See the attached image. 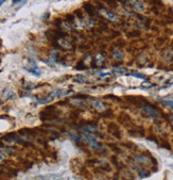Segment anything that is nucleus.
<instances>
[{
    "instance_id": "nucleus-28",
    "label": "nucleus",
    "mask_w": 173,
    "mask_h": 180,
    "mask_svg": "<svg viewBox=\"0 0 173 180\" xmlns=\"http://www.w3.org/2000/svg\"><path fill=\"white\" fill-rule=\"evenodd\" d=\"M4 160V155L2 153H0V161H3Z\"/></svg>"
},
{
    "instance_id": "nucleus-18",
    "label": "nucleus",
    "mask_w": 173,
    "mask_h": 180,
    "mask_svg": "<svg viewBox=\"0 0 173 180\" xmlns=\"http://www.w3.org/2000/svg\"><path fill=\"white\" fill-rule=\"evenodd\" d=\"M109 148L113 149V150L115 151V153H121L120 148H119L118 146H116L115 144H109Z\"/></svg>"
},
{
    "instance_id": "nucleus-1",
    "label": "nucleus",
    "mask_w": 173,
    "mask_h": 180,
    "mask_svg": "<svg viewBox=\"0 0 173 180\" xmlns=\"http://www.w3.org/2000/svg\"><path fill=\"white\" fill-rule=\"evenodd\" d=\"M83 135H84V138L86 139V141L88 142V145H89V146L92 147V149H95L96 151H103V150H104V147H103V145L101 144V143H99L95 136H92V134L87 133V132L83 133Z\"/></svg>"
},
{
    "instance_id": "nucleus-30",
    "label": "nucleus",
    "mask_w": 173,
    "mask_h": 180,
    "mask_svg": "<svg viewBox=\"0 0 173 180\" xmlns=\"http://www.w3.org/2000/svg\"><path fill=\"white\" fill-rule=\"evenodd\" d=\"M4 3V0H1V1H0V6H1V4H3Z\"/></svg>"
},
{
    "instance_id": "nucleus-13",
    "label": "nucleus",
    "mask_w": 173,
    "mask_h": 180,
    "mask_svg": "<svg viewBox=\"0 0 173 180\" xmlns=\"http://www.w3.org/2000/svg\"><path fill=\"white\" fill-rule=\"evenodd\" d=\"M84 9L86 10V12L90 15V16H94L95 15V10H94V6L89 3H85L84 4Z\"/></svg>"
},
{
    "instance_id": "nucleus-4",
    "label": "nucleus",
    "mask_w": 173,
    "mask_h": 180,
    "mask_svg": "<svg viewBox=\"0 0 173 180\" xmlns=\"http://www.w3.org/2000/svg\"><path fill=\"white\" fill-rule=\"evenodd\" d=\"M26 69H27L28 71H30V73H32L33 75L40 76V69L38 68L34 63H30V64L28 65V67H26Z\"/></svg>"
},
{
    "instance_id": "nucleus-22",
    "label": "nucleus",
    "mask_w": 173,
    "mask_h": 180,
    "mask_svg": "<svg viewBox=\"0 0 173 180\" xmlns=\"http://www.w3.org/2000/svg\"><path fill=\"white\" fill-rule=\"evenodd\" d=\"M148 140H150V141H153V142H154V143H158V141H157V139L155 138V136H153V135L149 136V138H148Z\"/></svg>"
},
{
    "instance_id": "nucleus-11",
    "label": "nucleus",
    "mask_w": 173,
    "mask_h": 180,
    "mask_svg": "<svg viewBox=\"0 0 173 180\" xmlns=\"http://www.w3.org/2000/svg\"><path fill=\"white\" fill-rule=\"evenodd\" d=\"M102 13L107 17V18L112 19V20H117V19H118V16H117L116 14H114L113 12H109V11H107V10H102Z\"/></svg>"
},
{
    "instance_id": "nucleus-14",
    "label": "nucleus",
    "mask_w": 173,
    "mask_h": 180,
    "mask_svg": "<svg viewBox=\"0 0 173 180\" xmlns=\"http://www.w3.org/2000/svg\"><path fill=\"white\" fill-rule=\"evenodd\" d=\"M73 81L78 82V83H85L86 78H85V76H83V75H77L73 78Z\"/></svg>"
},
{
    "instance_id": "nucleus-19",
    "label": "nucleus",
    "mask_w": 173,
    "mask_h": 180,
    "mask_svg": "<svg viewBox=\"0 0 173 180\" xmlns=\"http://www.w3.org/2000/svg\"><path fill=\"white\" fill-rule=\"evenodd\" d=\"M3 151L5 153H14L15 148H13V147H4V150Z\"/></svg>"
},
{
    "instance_id": "nucleus-2",
    "label": "nucleus",
    "mask_w": 173,
    "mask_h": 180,
    "mask_svg": "<svg viewBox=\"0 0 173 180\" xmlns=\"http://www.w3.org/2000/svg\"><path fill=\"white\" fill-rule=\"evenodd\" d=\"M141 108L142 110H144V112H146L148 115H150L151 117H153V118H156L157 116H158V113H157V111L155 110V108L154 107H152V106H150L149 103H144V105L141 106Z\"/></svg>"
},
{
    "instance_id": "nucleus-16",
    "label": "nucleus",
    "mask_w": 173,
    "mask_h": 180,
    "mask_svg": "<svg viewBox=\"0 0 173 180\" xmlns=\"http://www.w3.org/2000/svg\"><path fill=\"white\" fill-rule=\"evenodd\" d=\"M72 103H74L77 107L80 108H85L86 107V103L84 101H82V99H78V100H72Z\"/></svg>"
},
{
    "instance_id": "nucleus-27",
    "label": "nucleus",
    "mask_w": 173,
    "mask_h": 180,
    "mask_svg": "<svg viewBox=\"0 0 173 180\" xmlns=\"http://www.w3.org/2000/svg\"><path fill=\"white\" fill-rule=\"evenodd\" d=\"M66 18L68 19V20H70V21H73V16H72V15H67Z\"/></svg>"
},
{
    "instance_id": "nucleus-20",
    "label": "nucleus",
    "mask_w": 173,
    "mask_h": 180,
    "mask_svg": "<svg viewBox=\"0 0 173 180\" xmlns=\"http://www.w3.org/2000/svg\"><path fill=\"white\" fill-rule=\"evenodd\" d=\"M112 115H113V112H112L111 110H109V112H105V113L102 114L103 117H112Z\"/></svg>"
},
{
    "instance_id": "nucleus-24",
    "label": "nucleus",
    "mask_w": 173,
    "mask_h": 180,
    "mask_svg": "<svg viewBox=\"0 0 173 180\" xmlns=\"http://www.w3.org/2000/svg\"><path fill=\"white\" fill-rule=\"evenodd\" d=\"M132 75L135 76V77H137V78H141V79H144V75H139V74H132Z\"/></svg>"
},
{
    "instance_id": "nucleus-21",
    "label": "nucleus",
    "mask_w": 173,
    "mask_h": 180,
    "mask_svg": "<svg viewBox=\"0 0 173 180\" xmlns=\"http://www.w3.org/2000/svg\"><path fill=\"white\" fill-rule=\"evenodd\" d=\"M161 101H163L165 105L169 106V107H171L172 109H173V101H169V100H161Z\"/></svg>"
},
{
    "instance_id": "nucleus-26",
    "label": "nucleus",
    "mask_w": 173,
    "mask_h": 180,
    "mask_svg": "<svg viewBox=\"0 0 173 180\" xmlns=\"http://www.w3.org/2000/svg\"><path fill=\"white\" fill-rule=\"evenodd\" d=\"M98 75L100 76V77H102V78H103V77H106V76H109V74H105V73H99Z\"/></svg>"
},
{
    "instance_id": "nucleus-15",
    "label": "nucleus",
    "mask_w": 173,
    "mask_h": 180,
    "mask_svg": "<svg viewBox=\"0 0 173 180\" xmlns=\"http://www.w3.org/2000/svg\"><path fill=\"white\" fill-rule=\"evenodd\" d=\"M138 172V174H139L140 177H149L150 176V172H148V171H146L144 168H136Z\"/></svg>"
},
{
    "instance_id": "nucleus-10",
    "label": "nucleus",
    "mask_w": 173,
    "mask_h": 180,
    "mask_svg": "<svg viewBox=\"0 0 173 180\" xmlns=\"http://www.w3.org/2000/svg\"><path fill=\"white\" fill-rule=\"evenodd\" d=\"M2 97L5 99H12V98H15V94L11 90L6 88V90H4L3 93H2Z\"/></svg>"
},
{
    "instance_id": "nucleus-5",
    "label": "nucleus",
    "mask_w": 173,
    "mask_h": 180,
    "mask_svg": "<svg viewBox=\"0 0 173 180\" xmlns=\"http://www.w3.org/2000/svg\"><path fill=\"white\" fill-rule=\"evenodd\" d=\"M130 133L132 135H136V133H139L140 136H144V129L140 126H135L133 129H130Z\"/></svg>"
},
{
    "instance_id": "nucleus-3",
    "label": "nucleus",
    "mask_w": 173,
    "mask_h": 180,
    "mask_svg": "<svg viewBox=\"0 0 173 180\" xmlns=\"http://www.w3.org/2000/svg\"><path fill=\"white\" fill-rule=\"evenodd\" d=\"M107 130H109V133L113 134L115 138L117 139H120L121 138V133H120V130H119V127L114 123H111L109 126H107Z\"/></svg>"
},
{
    "instance_id": "nucleus-29",
    "label": "nucleus",
    "mask_w": 173,
    "mask_h": 180,
    "mask_svg": "<svg viewBox=\"0 0 173 180\" xmlns=\"http://www.w3.org/2000/svg\"><path fill=\"white\" fill-rule=\"evenodd\" d=\"M4 146V145H3V142H1V141H0V147H1V148H2V147H3Z\"/></svg>"
},
{
    "instance_id": "nucleus-7",
    "label": "nucleus",
    "mask_w": 173,
    "mask_h": 180,
    "mask_svg": "<svg viewBox=\"0 0 173 180\" xmlns=\"http://www.w3.org/2000/svg\"><path fill=\"white\" fill-rule=\"evenodd\" d=\"M69 135H70L71 140L74 143H77V144H81L82 143V136L79 133H77V132H70Z\"/></svg>"
},
{
    "instance_id": "nucleus-17",
    "label": "nucleus",
    "mask_w": 173,
    "mask_h": 180,
    "mask_svg": "<svg viewBox=\"0 0 173 180\" xmlns=\"http://www.w3.org/2000/svg\"><path fill=\"white\" fill-rule=\"evenodd\" d=\"M113 56H114V58H115L116 60H121V59H122V57H123L122 52H121L120 50H118V49L113 51Z\"/></svg>"
},
{
    "instance_id": "nucleus-25",
    "label": "nucleus",
    "mask_w": 173,
    "mask_h": 180,
    "mask_svg": "<svg viewBox=\"0 0 173 180\" xmlns=\"http://www.w3.org/2000/svg\"><path fill=\"white\" fill-rule=\"evenodd\" d=\"M127 35H129V36H137V35H139V32H134V33H129Z\"/></svg>"
},
{
    "instance_id": "nucleus-23",
    "label": "nucleus",
    "mask_w": 173,
    "mask_h": 180,
    "mask_svg": "<svg viewBox=\"0 0 173 180\" xmlns=\"http://www.w3.org/2000/svg\"><path fill=\"white\" fill-rule=\"evenodd\" d=\"M161 146H163V147H165V148H168V149H169V150H170V149H171V147H170V145L169 144H168V143H163V144H161Z\"/></svg>"
},
{
    "instance_id": "nucleus-6",
    "label": "nucleus",
    "mask_w": 173,
    "mask_h": 180,
    "mask_svg": "<svg viewBox=\"0 0 173 180\" xmlns=\"http://www.w3.org/2000/svg\"><path fill=\"white\" fill-rule=\"evenodd\" d=\"M92 107L96 110H98V111H103L105 109V105L101 103L100 100H98V99H94L92 101Z\"/></svg>"
},
{
    "instance_id": "nucleus-12",
    "label": "nucleus",
    "mask_w": 173,
    "mask_h": 180,
    "mask_svg": "<svg viewBox=\"0 0 173 180\" xmlns=\"http://www.w3.org/2000/svg\"><path fill=\"white\" fill-rule=\"evenodd\" d=\"M52 100H53V98L49 95V96H46V97H44V98H40L36 103H37L38 105H44V103H48Z\"/></svg>"
},
{
    "instance_id": "nucleus-31",
    "label": "nucleus",
    "mask_w": 173,
    "mask_h": 180,
    "mask_svg": "<svg viewBox=\"0 0 173 180\" xmlns=\"http://www.w3.org/2000/svg\"><path fill=\"white\" fill-rule=\"evenodd\" d=\"M113 180H119L118 178H115V179H113Z\"/></svg>"
},
{
    "instance_id": "nucleus-8",
    "label": "nucleus",
    "mask_w": 173,
    "mask_h": 180,
    "mask_svg": "<svg viewBox=\"0 0 173 180\" xmlns=\"http://www.w3.org/2000/svg\"><path fill=\"white\" fill-rule=\"evenodd\" d=\"M134 160H135V162H137V163H148L149 162V159L146 157L144 155H137L134 157Z\"/></svg>"
},
{
    "instance_id": "nucleus-9",
    "label": "nucleus",
    "mask_w": 173,
    "mask_h": 180,
    "mask_svg": "<svg viewBox=\"0 0 173 180\" xmlns=\"http://www.w3.org/2000/svg\"><path fill=\"white\" fill-rule=\"evenodd\" d=\"M99 171H102V172H105V173H109L112 171V167L109 164L105 163V162H101V163L99 164Z\"/></svg>"
}]
</instances>
